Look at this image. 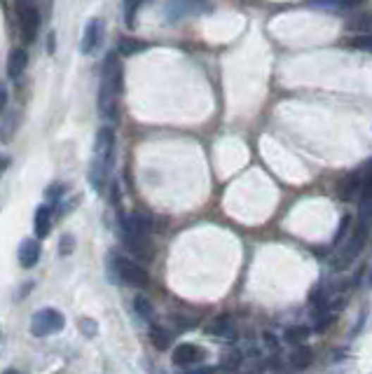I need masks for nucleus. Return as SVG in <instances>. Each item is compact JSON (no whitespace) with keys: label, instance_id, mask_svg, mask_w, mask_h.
<instances>
[{"label":"nucleus","instance_id":"27","mask_svg":"<svg viewBox=\"0 0 372 374\" xmlns=\"http://www.w3.org/2000/svg\"><path fill=\"white\" fill-rule=\"evenodd\" d=\"M349 225H352V218L345 216V218H342V223H340V230H337V234H335V246H340V244H342V239L347 237Z\"/></svg>","mask_w":372,"mask_h":374},{"label":"nucleus","instance_id":"10","mask_svg":"<svg viewBox=\"0 0 372 374\" xmlns=\"http://www.w3.org/2000/svg\"><path fill=\"white\" fill-rule=\"evenodd\" d=\"M40 241L42 239H38V237H28V239L21 241V246H19V265L24 269H31V267L38 265V260L42 255Z\"/></svg>","mask_w":372,"mask_h":374},{"label":"nucleus","instance_id":"26","mask_svg":"<svg viewBox=\"0 0 372 374\" xmlns=\"http://www.w3.org/2000/svg\"><path fill=\"white\" fill-rule=\"evenodd\" d=\"M311 5H321V7H333V10H340V7L352 5V0H311Z\"/></svg>","mask_w":372,"mask_h":374},{"label":"nucleus","instance_id":"16","mask_svg":"<svg viewBox=\"0 0 372 374\" xmlns=\"http://www.w3.org/2000/svg\"><path fill=\"white\" fill-rule=\"evenodd\" d=\"M150 342H152V347L159 349V351H166L171 347V332L169 330H164V328H159V325H152L150 328Z\"/></svg>","mask_w":372,"mask_h":374},{"label":"nucleus","instance_id":"28","mask_svg":"<svg viewBox=\"0 0 372 374\" xmlns=\"http://www.w3.org/2000/svg\"><path fill=\"white\" fill-rule=\"evenodd\" d=\"M61 194H63V185H61V182H56V185H49V189H47V199L59 201Z\"/></svg>","mask_w":372,"mask_h":374},{"label":"nucleus","instance_id":"7","mask_svg":"<svg viewBox=\"0 0 372 374\" xmlns=\"http://www.w3.org/2000/svg\"><path fill=\"white\" fill-rule=\"evenodd\" d=\"M101 40H104V21L101 19H89L85 26V33H82V42H80V52L85 56L94 54L101 45Z\"/></svg>","mask_w":372,"mask_h":374},{"label":"nucleus","instance_id":"34","mask_svg":"<svg viewBox=\"0 0 372 374\" xmlns=\"http://www.w3.org/2000/svg\"><path fill=\"white\" fill-rule=\"evenodd\" d=\"M370 283H372V274H370Z\"/></svg>","mask_w":372,"mask_h":374},{"label":"nucleus","instance_id":"23","mask_svg":"<svg viewBox=\"0 0 372 374\" xmlns=\"http://www.w3.org/2000/svg\"><path fill=\"white\" fill-rule=\"evenodd\" d=\"M143 0H124V24H127L129 28L136 26V12L138 7H141Z\"/></svg>","mask_w":372,"mask_h":374},{"label":"nucleus","instance_id":"25","mask_svg":"<svg viewBox=\"0 0 372 374\" xmlns=\"http://www.w3.org/2000/svg\"><path fill=\"white\" fill-rule=\"evenodd\" d=\"M73 248H75V239H73L70 234H63L61 241H59V253L61 255H70Z\"/></svg>","mask_w":372,"mask_h":374},{"label":"nucleus","instance_id":"29","mask_svg":"<svg viewBox=\"0 0 372 374\" xmlns=\"http://www.w3.org/2000/svg\"><path fill=\"white\" fill-rule=\"evenodd\" d=\"M262 342H265L267 344V347H269V351H276V349H279V344H276V339H274V337L272 335H265V337H262Z\"/></svg>","mask_w":372,"mask_h":374},{"label":"nucleus","instance_id":"4","mask_svg":"<svg viewBox=\"0 0 372 374\" xmlns=\"http://www.w3.org/2000/svg\"><path fill=\"white\" fill-rule=\"evenodd\" d=\"M63 328H66V316L59 309H49V306L35 311L31 318V325H28L33 337H49L54 332H61Z\"/></svg>","mask_w":372,"mask_h":374},{"label":"nucleus","instance_id":"24","mask_svg":"<svg viewBox=\"0 0 372 374\" xmlns=\"http://www.w3.org/2000/svg\"><path fill=\"white\" fill-rule=\"evenodd\" d=\"M352 47L363 49V52H372V33H359L352 40Z\"/></svg>","mask_w":372,"mask_h":374},{"label":"nucleus","instance_id":"14","mask_svg":"<svg viewBox=\"0 0 372 374\" xmlns=\"http://www.w3.org/2000/svg\"><path fill=\"white\" fill-rule=\"evenodd\" d=\"M26 66H28V52L21 47H14L10 52V58H7V77H12V80L21 77Z\"/></svg>","mask_w":372,"mask_h":374},{"label":"nucleus","instance_id":"20","mask_svg":"<svg viewBox=\"0 0 372 374\" xmlns=\"http://www.w3.org/2000/svg\"><path fill=\"white\" fill-rule=\"evenodd\" d=\"M134 309H136V313L141 316L143 320H152L155 318V309H152V302L148 297H143V295H138L136 299H134Z\"/></svg>","mask_w":372,"mask_h":374},{"label":"nucleus","instance_id":"13","mask_svg":"<svg viewBox=\"0 0 372 374\" xmlns=\"http://www.w3.org/2000/svg\"><path fill=\"white\" fill-rule=\"evenodd\" d=\"M206 3L204 0H171L169 5V17L171 19H178V17H185V14H192V12H202L206 10Z\"/></svg>","mask_w":372,"mask_h":374},{"label":"nucleus","instance_id":"18","mask_svg":"<svg viewBox=\"0 0 372 374\" xmlns=\"http://www.w3.org/2000/svg\"><path fill=\"white\" fill-rule=\"evenodd\" d=\"M311 330L307 325H290L286 328V332H283V339H286L288 344H304L309 339Z\"/></svg>","mask_w":372,"mask_h":374},{"label":"nucleus","instance_id":"35","mask_svg":"<svg viewBox=\"0 0 372 374\" xmlns=\"http://www.w3.org/2000/svg\"><path fill=\"white\" fill-rule=\"evenodd\" d=\"M352 3H356V0H352Z\"/></svg>","mask_w":372,"mask_h":374},{"label":"nucleus","instance_id":"22","mask_svg":"<svg viewBox=\"0 0 372 374\" xmlns=\"http://www.w3.org/2000/svg\"><path fill=\"white\" fill-rule=\"evenodd\" d=\"M242 361H244L242 354H239L237 349H230V351H225V354L221 356V363H223L221 368L223 370H237L239 365H242Z\"/></svg>","mask_w":372,"mask_h":374},{"label":"nucleus","instance_id":"9","mask_svg":"<svg viewBox=\"0 0 372 374\" xmlns=\"http://www.w3.org/2000/svg\"><path fill=\"white\" fill-rule=\"evenodd\" d=\"M204 358H206V351L202 347H197V344L185 342L173 349V363H176L178 368H192V365L204 361Z\"/></svg>","mask_w":372,"mask_h":374},{"label":"nucleus","instance_id":"15","mask_svg":"<svg viewBox=\"0 0 372 374\" xmlns=\"http://www.w3.org/2000/svg\"><path fill=\"white\" fill-rule=\"evenodd\" d=\"M314 361V354H311V349L309 347H297L293 354H290V365H293L295 370H304V368H309Z\"/></svg>","mask_w":372,"mask_h":374},{"label":"nucleus","instance_id":"21","mask_svg":"<svg viewBox=\"0 0 372 374\" xmlns=\"http://www.w3.org/2000/svg\"><path fill=\"white\" fill-rule=\"evenodd\" d=\"M347 28L349 31H359V33H372V17L370 14H359V17L349 19Z\"/></svg>","mask_w":372,"mask_h":374},{"label":"nucleus","instance_id":"11","mask_svg":"<svg viewBox=\"0 0 372 374\" xmlns=\"http://www.w3.org/2000/svg\"><path fill=\"white\" fill-rule=\"evenodd\" d=\"M337 194H340L342 201H356V199H361V194H363V173L361 171L349 173L347 178L340 182Z\"/></svg>","mask_w":372,"mask_h":374},{"label":"nucleus","instance_id":"12","mask_svg":"<svg viewBox=\"0 0 372 374\" xmlns=\"http://www.w3.org/2000/svg\"><path fill=\"white\" fill-rule=\"evenodd\" d=\"M33 230H35V237H38V239H47L49 232H52V208L45 206V204L35 208Z\"/></svg>","mask_w":372,"mask_h":374},{"label":"nucleus","instance_id":"32","mask_svg":"<svg viewBox=\"0 0 372 374\" xmlns=\"http://www.w3.org/2000/svg\"><path fill=\"white\" fill-rule=\"evenodd\" d=\"M47 40H49V42H47V52L52 54V52H54V33H49Z\"/></svg>","mask_w":372,"mask_h":374},{"label":"nucleus","instance_id":"30","mask_svg":"<svg viewBox=\"0 0 372 374\" xmlns=\"http://www.w3.org/2000/svg\"><path fill=\"white\" fill-rule=\"evenodd\" d=\"M7 106V89H5V85H0V113L5 110Z\"/></svg>","mask_w":372,"mask_h":374},{"label":"nucleus","instance_id":"1","mask_svg":"<svg viewBox=\"0 0 372 374\" xmlns=\"http://www.w3.org/2000/svg\"><path fill=\"white\" fill-rule=\"evenodd\" d=\"M115 164V131L111 127H101L94 143V157L89 166V182L97 192H104L111 168Z\"/></svg>","mask_w":372,"mask_h":374},{"label":"nucleus","instance_id":"17","mask_svg":"<svg viewBox=\"0 0 372 374\" xmlns=\"http://www.w3.org/2000/svg\"><path fill=\"white\" fill-rule=\"evenodd\" d=\"M148 49V42L143 40H136V38H122L120 45H118V52L122 56H134V54H141Z\"/></svg>","mask_w":372,"mask_h":374},{"label":"nucleus","instance_id":"19","mask_svg":"<svg viewBox=\"0 0 372 374\" xmlns=\"http://www.w3.org/2000/svg\"><path fill=\"white\" fill-rule=\"evenodd\" d=\"M359 223L372 227V192L361 194V208H359Z\"/></svg>","mask_w":372,"mask_h":374},{"label":"nucleus","instance_id":"31","mask_svg":"<svg viewBox=\"0 0 372 374\" xmlns=\"http://www.w3.org/2000/svg\"><path fill=\"white\" fill-rule=\"evenodd\" d=\"M82 328H85V332H87V335L97 332V325H94V323L89 325V318H82Z\"/></svg>","mask_w":372,"mask_h":374},{"label":"nucleus","instance_id":"5","mask_svg":"<svg viewBox=\"0 0 372 374\" xmlns=\"http://www.w3.org/2000/svg\"><path fill=\"white\" fill-rule=\"evenodd\" d=\"M368 234H370V227L368 225H361L354 230V237L347 241L345 246H342V251L337 255V260H335V267H349L352 262L359 258V253L363 251V246H366V241H368Z\"/></svg>","mask_w":372,"mask_h":374},{"label":"nucleus","instance_id":"6","mask_svg":"<svg viewBox=\"0 0 372 374\" xmlns=\"http://www.w3.org/2000/svg\"><path fill=\"white\" fill-rule=\"evenodd\" d=\"M19 28L26 42H35L38 31H40V12L35 10L33 5H28V3L19 5Z\"/></svg>","mask_w":372,"mask_h":374},{"label":"nucleus","instance_id":"2","mask_svg":"<svg viewBox=\"0 0 372 374\" xmlns=\"http://www.w3.org/2000/svg\"><path fill=\"white\" fill-rule=\"evenodd\" d=\"M124 70L118 54H108L101 73V89H99V110L104 117H118V99L124 89Z\"/></svg>","mask_w":372,"mask_h":374},{"label":"nucleus","instance_id":"8","mask_svg":"<svg viewBox=\"0 0 372 374\" xmlns=\"http://www.w3.org/2000/svg\"><path fill=\"white\" fill-rule=\"evenodd\" d=\"M204 332L216 337V339H221V342H232L237 337V323L232 316H216L213 320H209Z\"/></svg>","mask_w":372,"mask_h":374},{"label":"nucleus","instance_id":"3","mask_svg":"<svg viewBox=\"0 0 372 374\" xmlns=\"http://www.w3.org/2000/svg\"><path fill=\"white\" fill-rule=\"evenodd\" d=\"M108 276H111V281L127 283L131 288H145L150 283V274L141 265L124 260L115 253L108 255Z\"/></svg>","mask_w":372,"mask_h":374},{"label":"nucleus","instance_id":"33","mask_svg":"<svg viewBox=\"0 0 372 374\" xmlns=\"http://www.w3.org/2000/svg\"><path fill=\"white\" fill-rule=\"evenodd\" d=\"M10 166V159H5V157H0V175L5 173V168Z\"/></svg>","mask_w":372,"mask_h":374}]
</instances>
